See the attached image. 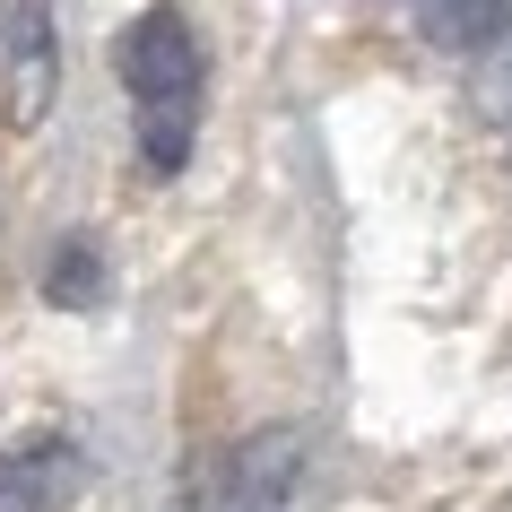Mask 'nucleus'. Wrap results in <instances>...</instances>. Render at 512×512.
Returning a JSON list of instances; mask_svg holds the SVG:
<instances>
[{"label":"nucleus","instance_id":"nucleus-6","mask_svg":"<svg viewBox=\"0 0 512 512\" xmlns=\"http://www.w3.org/2000/svg\"><path fill=\"white\" fill-rule=\"evenodd\" d=\"M44 296L61 313H87V304H105V243L96 235H70L53 252V270H44Z\"/></svg>","mask_w":512,"mask_h":512},{"label":"nucleus","instance_id":"nucleus-4","mask_svg":"<svg viewBox=\"0 0 512 512\" xmlns=\"http://www.w3.org/2000/svg\"><path fill=\"white\" fill-rule=\"evenodd\" d=\"M417 18H426V44H434V53L478 61V53H495V44L512 35V0H426Z\"/></svg>","mask_w":512,"mask_h":512},{"label":"nucleus","instance_id":"nucleus-3","mask_svg":"<svg viewBox=\"0 0 512 512\" xmlns=\"http://www.w3.org/2000/svg\"><path fill=\"white\" fill-rule=\"evenodd\" d=\"M87 495V452L70 434H27L0 452V512H70Z\"/></svg>","mask_w":512,"mask_h":512},{"label":"nucleus","instance_id":"nucleus-7","mask_svg":"<svg viewBox=\"0 0 512 512\" xmlns=\"http://www.w3.org/2000/svg\"><path fill=\"white\" fill-rule=\"evenodd\" d=\"M191 113L200 105H139V157L157 165V174H174L191 157Z\"/></svg>","mask_w":512,"mask_h":512},{"label":"nucleus","instance_id":"nucleus-2","mask_svg":"<svg viewBox=\"0 0 512 512\" xmlns=\"http://www.w3.org/2000/svg\"><path fill=\"white\" fill-rule=\"evenodd\" d=\"M61 96V35H53V0H9L0 18V105L9 131H35Z\"/></svg>","mask_w":512,"mask_h":512},{"label":"nucleus","instance_id":"nucleus-5","mask_svg":"<svg viewBox=\"0 0 512 512\" xmlns=\"http://www.w3.org/2000/svg\"><path fill=\"white\" fill-rule=\"evenodd\" d=\"M296 460H304V434H296V426H270V434H252V443L235 452V495H243L252 512H270L278 495L296 486Z\"/></svg>","mask_w":512,"mask_h":512},{"label":"nucleus","instance_id":"nucleus-1","mask_svg":"<svg viewBox=\"0 0 512 512\" xmlns=\"http://www.w3.org/2000/svg\"><path fill=\"white\" fill-rule=\"evenodd\" d=\"M113 70H122V87H131L139 105H200V44H191L183 9H165V0L122 27Z\"/></svg>","mask_w":512,"mask_h":512},{"label":"nucleus","instance_id":"nucleus-8","mask_svg":"<svg viewBox=\"0 0 512 512\" xmlns=\"http://www.w3.org/2000/svg\"><path fill=\"white\" fill-rule=\"evenodd\" d=\"M504 44H512V35H504ZM504 113H512V53H504Z\"/></svg>","mask_w":512,"mask_h":512}]
</instances>
